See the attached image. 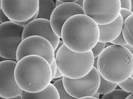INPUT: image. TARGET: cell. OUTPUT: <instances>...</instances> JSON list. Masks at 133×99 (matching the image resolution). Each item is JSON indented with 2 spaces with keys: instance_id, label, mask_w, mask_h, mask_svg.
Instances as JSON below:
<instances>
[{
  "instance_id": "obj_1",
  "label": "cell",
  "mask_w": 133,
  "mask_h": 99,
  "mask_svg": "<svg viewBox=\"0 0 133 99\" xmlns=\"http://www.w3.org/2000/svg\"><path fill=\"white\" fill-rule=\"evenodd\" d=\"M61 38L64 45L71 51L85 52L91 50L99 39L98 25L85 14H76L63 24Z\"/></svg>"
},
{
  "instance_id": "obj_2",
  "label": "cell",
  "mask_w": 133,
  "mask_h": 99,
  "mask_svg": "<svg viewBox=\"0 0 133 99\" xmlns=\"http://www.w3.org/2000/svg\"><path fill=\"white\" fill-rule=\"evenodd\" d=\"M52 71L49 63L37 55H28L17 62L15 78L23 91L36 93L43 90L52 81Z\"/></svg>"
},
{
  "instance_id": "obj_3",
  "label": "cell",
  "mask_w": 133,
  "mask_h": 99,
  "mask_svg": "<svg viewBox=\"0 0 133 99\" xmlns=\"http://www.w3.org/2000/svg\"><path fill=\"white\" fill-rule=\"evenodd\" d=\"M97 70L108 81L123 82L133 73L132 54L124 46L107 47L97 57Z\"/></svg>"
},
{
  "instance_id": "obj_4",
  "label": "cell",
  "mask_w": 133,
  "mask_h": 99,
  "mask_svg": "<svg viewBox=\"0 0 133 99\" xmlns=\"http://www.w3.org/2000/svg\"><path fill=\"white\" fill-rule=\"evenodd\" d=\"M55 59L58 69L63 76L76 79L83 78L92 70L94 58L91 50L85 52H76L63 44L58 50Z\"/></svg>"
},
{
  "instance_id": "obj_5",
  "label": "cell",
  "mask_w": 133,
  "mask_h": 99,
  "mask_svg": "<svg viewBox=\"0 0 133 99\" xmlns=\"http://www.w3.org/2000/svg\"><path fill=\"white\" fill-rule=\"evenodd\" d=\"M84 14L93 19L98 25L115 21L120 14V0H84Z\"/></svg>"
},
{
  "instance_id": "obj_6",
  "label": "cell",
  "mask_w": 133,
  "mask_h": 99,
  "mask_svg": "<svg viewBox=\"0 0 133 99\" xmlns=\"http://www.w3.org/2000/svg\"><path fill=\"white\" fill-rule=\"evenodd\" d=\"M24 27L11 21L0 25V56L17 62V51L23 40Z\"/></svg>"
},
{
  "instance_id": "obj_7",
  "label": "cell",
  "mask_w": 133,
  "mask_h": 99,
  "mask_svg": "<svg viewBox=\"0 0 133 99\" xmlns=\"http://www.w3.org/2000/svg\"><path fill=\"white\" fill-rule=\"evenodd\" d=\"M63 86L66 91L75 98L81 99L86 96H92L97 91L100 83V75L95 67L86 75L79 79L62 77Z\"/></svg>"
},
{
  "instance_id": "obj_8",
  "label": "cell",
  "mask_w": 133,
  "mask_h": 99,
  "mask_svg": "<svg viewBox=\"0 0 133 99\" xmlns=\"http://www.w3.org/2000/svg\"><path fill=\"white\" fill-rule=\"evenodd\" d=\"M28 55L41 56L50 65L55 59L54 49L51 42L45 38L38 36H29L22 40L17 51V62Z\"/></svg>"
},
{
  "instance_id": "obj_9",
  "label": "cell",
  "mask_w": 133,
  "mask_h": 99,
  "mask_svg": "<svg viewBox=\"0 0 133 99\" xmlns=\"http://www.w3.org/2000/svg\"><path fill=\"white\" fill-rule=\"evenodd\" d=\"M1 9L11 21H26L38 11L39 0H1Z\"/></svg>"
},
{
  "instance_id": "obj_10",
  "label": "cell",
  "mask_w": 133,
  "mask_h": 99,
  "mask_svg": "<svg viewBox=\"0 0 133 99\" xmlns=\"http://www.w3.org/2000/svg\"><path fill=\"white\" fill-rule=\"evenodd\" d=\"M17 62L5 60L0 62V96L12 99L23 92L15 78V69Z\"/></svg>"
},
{
  "instance_id": "obj_11",
  "label": "cell",
  "mask_w": 133,
  "mask_h": 99,
  "mask_svg": "<svg viewBox=\"0 0 133 99\" xmlns=\"http://www.w3.org/2000/svg\"><path fill=\"white\" fill-rule=\"evenodd\" d=\"M80 14H84L82 6L75 2L62 3L55 7L50 19L53 31L61 38V29L65 22L71 17Z\"/></svg>"
},
{
  "instance_id": "obj_12",
  "label": "cell",
  "mask_w": 133,
  "mask_h": 99,
  "mask_svg": "<svg viewBox=\"0 0 133 99\" xmlns=\"http://www.w3.org/2000/svg\"><path fill=\"white\" fill-rule=\"evenodd\" d=\"M38 36L45 38L52 45L54 50L57 48L60 38L53 31L50 20L44 19H35L25 26L22 39L31 36Z\"/></svg>"
},
{
  "instance_id": "obj_13",
  "label": "cell",
  "mask_w": 133,
  "mask_h": 99,
  "mask_svg": "<svg viewBox=\"0 0 133 99\" xmlns=\"http://www.w3.org/2000/svg\"><path fill=\"white\" fill-rule=\"evenodd\" d=\"M124 21L119 14L117 18L111 23L105 25H98L99 39L101 42H111L116 39L122 32Z\"/></svg>"
},
{
  "instance_id": "obj_14",
  "label": "cell",
  "mask_w": 133,
  "mask_h": 99,
  "mask_svg": "<svg viewBox=\"0 0 133 99\" xmlns=\"http://www.w3.org/2000/svg\"><path fill=\"white\" fill-rule=\"evenodd\" d=\"M21 99H60L58 92L53 84L50 83L43 90L36 93H29L23 91Z\"/></svg>"
},
{
  "instance_id": "obj_15",
  "label": "cell",
  "mask_w": 133,
  "mask_h": 99,
  "mask_svg": "<svg viewBox=\"0 0 133 99\" xmlns=\"http://www.w3.org/2000/svg\"><path fill=\"white\" fill-rule=\"evenodd\" d=\"M55 7L56 6L53 0H39V8L37 18L50 20Z\"/></svg>"
},
{
  "instance_id": "obj_16",
  "label": "cell",
  "mask_w": 133,
  "mask_h": 99,
  "mask_svg": "<svg viewBox=\"0 0 133 99\" xmlns=\"http://www.w3.org/2000/svg\"><path fill=\"white\" fill-rule=\"evenodd\" d=\"M132 24L133 14H131L124 21L121 32L128 45L132 47H133Z\"/></svg>"
},
{
  "instance_id": "obj_17",
  "label": "cell",
  "mask_w": 133,
  "mask_h": 99,
  "mask_svg": "<svg viewBox=\"0 0 133 99\" xmlns=\"http://www.w3.org/2000/svg\"><path fill=\"white\" fill-rule=\"evenodd\" d=\"M118 86V83L110 82L100 75V83L97 92L99 94L105 95L111 92Z\"/></svg>"
},
{
  "instance_id": "obj_18",
  "label": "cell",
  "mask_w": 133,
  "mask_h": 99,
  "mask_svg": "<svg viewBox=\"0 0 133 99\" xmlns=\"http://www.w3.org/2000/svg\"><path fill=\"white\" fill-rule=\"evenodd\" d=\"M53 85L56 87L61 99H75L74 97L70 96L67 92L66 91L65 88L63 86L62 82V78L59 79L57 81L54 82L53 83Z\"/></svg>"
},
{
  "instance_id": "obj_19",
  "label": "cell",
  "mask_w": 133,
  "mask_h": 99,
  "mask_svg": "<svg viewBox=\"0 0 133 99\" xmlns=\"http://www.w3.org/2000/svg\"><path fill=\"white\" fill-rule=\"evenodd\" d=\"M129 94L122 89H115L111 92L103 95L102 99H125Z\"/></svg>"
},
{
  "instance_id": "obj_20",
  "label": "cell",
  "mask_w": 133,
  "mask_h": 99,
  "mask_svg": "<svg viewBox=\"0 0 133 99\" xmlns=\"http://www.w3.org/2000/svg\"><path fill=\"white\" fill-rule=\"evenodd\" d=\"M133 80L130 77L126 79V80L121 82L120 83H118V86H119L121 89L130 93H133Z\"/></svg>"
},
{
  "instance_id": "obj_21",
  "label": "cell",
  "mask_w": 133,
  "mask_h": 99,
  "mask_svg": "<svg viewBox=\"0 0 133 99\" xmlns=\"http://www.w3.org/2000/svg\"><path fill=\"white\" fill-rule=\"evenodd\" d=\"M106 47V44L104 42H101L98 41L95 46L91 49L94 58H97L98 56L100 55L102 51L105 49Z\"/></svg>"
},
{
  "instance_id": "obj_22",
  "label": "cell",
  "mask_w": 133,
  "mask_h": 99,
  "mask_svg": "<svg viewBox=\"0 0 133 99\" xmlns=\"http://www.w3.org/2000/svg\"><path fill=\"white\" fill-rule=\"evenodd\" d=\"M113 45H119V46H124L126 45L127 43L125 40L123 34L122 32H121V34L119 35V36L115 39L114 40L112 41L111 42Z\"/></svg>"
},
{
  "instance_id": "obj_23",
  "label": "cell",
  "mask_w": 133,
  "mask_h": 99,
  "mask_svg": "<svg viewBox=\"0 0 133 99\" xmlns=\"http://www.w3.org/2000/svg\"><path fill=\"white\" fill-rule=\"evenodd\" d=\"M120 14L122 18H123V21H124L130 15L133 14V12L131 11L125 9V8H121L120 11Z\"/></svg>"
},
{
  "instance_id": "obj_24",
  "label": "cell",
  "mask_w": 133,
  "mask_h": 99,
  "mask_svg": "<svg viewBox=\"0 0 133 99\" xmlns=\"http://www.w3.org/2000/svg\"><path fill=\"white\" fill-rule=\"evenodd\" d=\"M121 8L128 9L132 12L133 6L131 5V0H120Z\"/></svg>"
},
{
  "instance_id": "obj_25",
  "label": "cell",
  "mask_w": 133,
  "mask_h": 99,
  "mask_svg": "<svg viewBox=\"0 0 133 99\" xmlns=\"http://www.w3.org/2000/svg\"><path fill=\"white\" fill-rule=\"evenodd\" d=\"M51 71H52V80L54 78V76L57 72V71L58 70V67H57V62L55 59L54 60L52 64L51 65Z\"/></svg>"
},
{
  "instance_id": "obj_26",
  "label": "cell",
  "mask_w": 133,
  "mask_h": 99,
  "mask_svg": "<svg viewBox=\"0 0 133 99\" xmlns=\"http://www.w3.org/2000/svg\"><path fill=\"white\" fill-rule=\"evenodd\" d=\"M10 21V20L9 19L7 16L4 14L2 10L0 9V22L1 24H3Z\"/></svg>"
},
{
  "instance_id": "obj_27",
  "label": "cell",
  "mask_w": 133,
  "mask_h": 99,
  "mask_svg": "<svg viewBox=\"0 0 133 99\" xmlns=\"http://www.w3.org/2000/svg\"><path fill=\"white\" fill-rule=\"evenodd\" d=\"M63 75L60 72V71L58 69L56 73H55L54 76V78L53 79H60L62 78L63 77Z\"/></svg>"
},
{
  "instance_id": "obj_28",
  "label": "cell",
  "mask_w": 133,
  "mask_h": 99,
  "mask_svg": "<svg viewBox=\"0 0 133 99\" xmlns=\"http://www.w3.org/2000/svg\"><path fill=\"white\" fill-rule=\"evenodd\" d=\"M124 47L125 48H126L131 54H133V48H132V46H131L128 45V44H127L126 45L124 46Z\"/></svg>"
},
{
  "instance_id": "obj_29",
  "label": "cell",
  "mask_w": 133,
  "mask_h": 99,
  "mask_svg": "<svg viewBox=\"0 0 133 99\" xmlns=\"http://www.w3.org/2000/svg\"><path fill=\"white\" fill-rule=\"evenodd\" d=\"M57 1H59L62 3H64V2H75L76 1H78V0H57Z\"/></svg>"
},
{
  "instance_id": "obj_30",
  "label": "cell",
  "mask_w": 133,
  "mask_h": 99,
  "mask_svg": "<svg viewBox=\"0 0 133 99\" xmlns=\"http://www.w3.org/2000/svg\"><path fill=\"white\" fill-rule=\"evenodd\" d=\"M83 2H84V0H78V1H76L75 3H76V4H77L78 5H79V6H81L83 7Z\"/></svg>"
},
{
  "instance_id": "obj_31",
  "label": "cell",
  "mask_w": 133,
  "mask_h": 99,
  "mask_svg": "<svg viewBox=\"0 0 133 99\" xmlns=\"http://www.w3.org/2000/svg\"><path fill=\"white\" fill-rule=\"evenodd\" d=\"M81 99H96V98L93 96H86L81 97Z\"/></svg>"
},
{
  "instance_id": "obj_32",
  "label": "cell",
  "mask_w": 133,
  "mask_h": 99,
  "mask_svg": "<svg viewBox=\"0 0 133 99\" xmlns=\"http://www.w3.org/2000/svg\"><path fill=\"white\" fill-rule=\"evenodd\" d=\"M97 58H94V64H93V67H95L96 69H97Z\"/></svg>"
},
{
  "instance_id": "obj_33",
  "label": "cell",
  "mask_w": 133,
  "mask_h": 99,
  "mask_svg": "<svg viewBox=\"0 0 133 99\" xmlns=\"http://www.w3.org/2000/svg\"><path fill=\"white\" fill-rule=\"evenodd\" d=\"M99 93H98L97 92L94 94H93L92 96H93V97H95L96 98V99H98L99 98Z\"/></svg>"
},
{
  "instance_id": "obj_34",
  "label": "cell",
  "mask_w": 133,
  "mask_h": 99,
  "mask_svg": "<svg viewBox=\"0 0 133 99\" xmlns=\"http://www.w3.org/2000/svg\"><path fill=\"white\" fill-rule=\"evenodd\" d=\"M126 99H132L133 98V94L132 93H130L126 98Z\"/></svg>"
},
{
  "instance_id": "obj_35",
  "label": "cell",
  "mask_w": 133,
  "mask_h": 99,
  "mask_svg": "<svg viewBox=\"0 0 133 99\" xmlns=\"http://www.w3.org/2000/svg\"><path fill=\"white\" fill-rule=\"evenodd\" d=\"M61 3H62V2H61L59 1H57V0H56V2H55V6H57L61 4Z\"/></svg>"
},
{
  "instance_id": "obj_36",
  "label": "cell",
  "mask_w": 133,
  "mask_h": 99,
  "mask_svg": "<svg viewBox=\"0 0 133 99\" xmlns=\"http://www.w3.org/2000/svg\"><path fill=\"white\" fill-rule=\"evenodd\" d=\"M12 99H21V95H18V96H17L12 98Z\"/></svg>"
},
{
  "instance_id": "obj_37",
  "label": "cell",
  "mask_w": 133,
  "mask_h": 99,
  "mask_svg": "<svg viewBox=\"0 0 133 99\" xmlns=\"http://www.w3.org/2000/svg\"><path fill=\"white\" fill-rule=\"evenodd\" d=\"M8 60V59H5V58H4L2 57L1 56H0V62H2V61H3V60Z\"/></svg>"
},
{
  "instance_id": "obj_38",
  "label": "cell",
  "mask_w": 133,
  "mask_h": 99,
  "mask_svg": "<svg viewBox=\"0 0 133 99\" xmlns=\"http://www.w3.org/2000/svg\"><path fill=\"white\" fill-rule=\"evenodd\" d=\"M131 5L133 6V0H131Z\"/></svg>"
},
{
  "instance_id": "obj_39",
  "label": "cell",
  "mask_w": 133,
  "mask_h": 99,
  "mask_svg": "<svg viewBox=\"0 0 133 99\" xmlns=\"http://www.w3.org/2000/svg\"><path fill=\"white\" fill-rule=\"evenodd\" d=\"M1 0H0V9H1Z\"/></svg>"
},
{
  "instance_id": "obj_40",
  "label": "cell",
  "mask_w": 133,
  "mask_h": 99,
  "mask_svg": "<svg viewBox=\"0 0 133 99\" xmlns=\"http://www.w3.org/2000/svg\"><path fill=\"white\" fill-rule=\"evenodd\" d=\"M0 99H4L3 97H2L1 96H0Z\"/></svg>"
},
{
  "instance_id": "obj_41",
  "label": "cell",
  "mask_w": 133,
  "mask_h": 99,
  "mask_svg": "<svg viewBox=\"0 0 133 99\" xmlns=\"http://www.w3.org/2000/svg\"><path fill=\"white\" fill-rule=\"evenodd\" d=\"M1 22H0V25H1Z\"/></svg>"
}]
</instances>
